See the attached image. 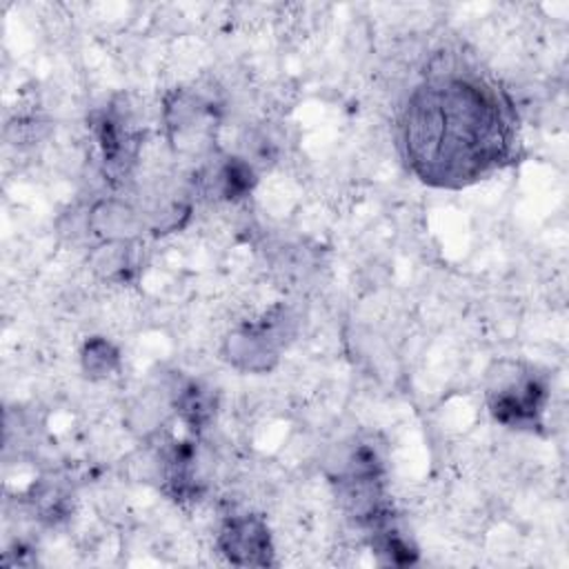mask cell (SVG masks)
<instances>
[{
    "instance_id": "6da1fadb",
    "label": "cell",
    "mask_w": 569,
    "mask_h": 569,
    "mask_svg": "<svg viewBox=\"0 0 569 569\" xmlns=\"http://www.w3.org/2000/svg\"><path fill=\"white\" fill-rule=\"evenodd\" d=\"M409 167L429 184L462 187L511 153L513 124L505 98L465 76H436L420 84L402 113Z\"/></svg>"
},
{
    "instance_id": "7a4b0ae2",
    "label": "cell",
    "mask_w": 569,
    "mask_h": 569,
    "mask_svg": "<svg viewBox=\"0 0 569 569\" xmlns=\"http://www.w3.org/2000/svg\"><path fill=\"white\" fill-rule=\"evenodd\" d=\"M498 382L489 387V409L493 418L507 427L533 429L540 425V416L547 400L545 382L518 365L511 371L498 373Z\"/></svg>"
},
{
    "instance_id": "3957f363",
    "label": "cell",
    "mask_w": 569,
    "mask_h": 569,
    "mask_svg": "<svg viewBox=\"0 0 569 569\" xmlns=\"http://www.w3.org/2000/svg\"><path fill=\"white\" fill-rule=\"evenodd\" d=\"M287 316L280 313L278 318H264V322L242 329L227 340V358L244 369L264 371L278 360V351L284 342Z\"/></svg>"
},
{
    "instance_id": "277c9868",
    "label": "cell",
    "mask_w": 569,
    "mask_h": 569,
    "mask_svg": "<svg viewBox=\"0 0 569 569\" xmlns=\"http://www.w3.org/2000/svg\"><path fill=\"white\" fill-rule=\"evenodd\" d=\"M220 549L233 565L267 567L273 562L269 529L258 516L231 518L220 531Z\"/></svg>"
},
{
    "instance_id": "5b68a950",
    "label": "cell",
    "mask_w": 569,
    "mask_h": 569,
    "mask_svg": "<svg viewBox=\"0 0 569 569\" xmlns=\"http://www.w3.org/2000/svg\"><path fill=\"white\" fill-rule=\"evenodd\" d=\"M89 227L93 233L109 240H131L140 227L142 218L120 200H102L89 213Z\"/></svg>"
},
{
    "instance_id": "8992f818",
    "label": "cell",
    "mask_w": 569,
    "mask_h": 569,
    "mask_svg": "<svg viewBox=\"0 0 569 569\" xmlns=\"http://www.w3.org/2000/svg\"><path fill=\"white\" fill-rule=\"evenodd\" d=\"M173 407L176 411L180 413V418L193 429H202L213 411H216V400H213V393L211 389L198 385V382H187L184 387H180L176 391V398H173Z\"/></svg>"
},
{
    "instance_id": "52a82bcc",
    "label": "cell",
    "mask_w": 569,
    "mask_h": 569,
    "mask_svg": "<svg viewBox=\"0 0 569 569\" xmlns=\"http://www.w3.org/2000/svg\"><path fill=\"white\" fill-rule=\"evenodd\" d=\"M209 178L213 193L227 200L242 198L253 187V171L240 158H224L218 167H213Z\"/></svg>"
},
{
    "instance_id": "ba28073f",
    "label": "cell",
    "mask_w": 569,
    "mask_h": 569,
    "mask_svg": "<svg viewBox=\"0 0 569 569\" xmlns=\"http://www.w3.org/2000/svg\"><path fill=\"white\" fill-rule=\"evenodd\" d=\"M84 371L91 376H107L118 365V353L107 340H91L82 351Z\"/></svg>"
}]
</instances>
